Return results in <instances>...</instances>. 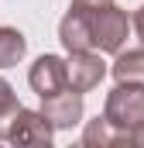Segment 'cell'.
<instances>
[{
    "label": "cell",
    "mask_w": 144,
    "mask_h": 148,
    "mask_svg": "<svg viewBox=\"0 0 144 148\" xmlns=\"http://www.w3.org/2000/svg\"><path fill=\"white\" fill-rule=\"evenodd\" d=\"M103 117L110 121V127H117L127 138V131H134L144 121V86L141 83H117L107 93Z\"/></svg>",
    "instance_id": "6da1fadb"
},
{
    "label": "cell",
    "mask_w": 144,
    "mask_h": 148,
    "mask_svg": "<svg viewBox=\"0 0 144 148\" xmlns=\"http://www.w3.org/2000/svg\"><path fill=\"white\" fill-rule=\"evenodd\" d=\"M89 28H93V48L107 52V55H117L127 41V31H130V17L117 7V3H107L100 10L89 14Z\"/></svg>",
    "instance_id": "7a4b0ae2"
},
{
    "label": "cell",
    "mask_w": 144,
    "mask_h": 148,
    "mask_svg": "<svg viewBox=\"0 0 144 148\" xmlns=\"http://www.w3.org/2000/svg\"><path fill=\"white\" fill-rule=\"evenodd\" d=\"M41 114L48 117V124L55 131H65V127H75L82 121V93L79 90H58L52 97H41Z\"/></svg>",
    "instance_id": "3957f363"
},
{
    "label": "cell",
    "mask_w": 144,
    "mask_h": 148,
    "mask_svg": "<svg viewBox=\"0 0 144 148\" xmlns=\"http://www.w3.org/2000/svg\"><path fill=\"white\" fill-rule=\"evenodd\" d=\"M65 76H69V86L79 93H89L103 83L107 76V62L100 59V52H69V62H65Z\"/></svg>",
    "instance_id": "277c9868"
},
{
    "label": "cell",
    "mask_w": 144,
    "mask_h": 148,
    "mask_svg": "<svg viewBox=\"0 0 144 148\" xmlns=\"http://www.w3.org/2000/svg\"><path fill=\"white\" fill-rule=\"evenodd\" d=\"M28 83H31V90H35L38 97H52V93L65 90L69 86L65 59H58V55H41V59H35V66L28 69Z\"/></svg>",
    "instance_id": "5b68a950"
},
{
    "label": "cell",
    "mask_w": 144,
    "mask_h": 148,
    "mask_svg": "<svg viewBox=\"0 0 144 148\" xmlns=\"http://www.w3.org/2000/svg\"><path fill=\"white\" fill-rule=\"evenodd\" d=\"M52 134H55V127L48 124V117L41 110H24L21 107L7 141H14V145H52Z\"/></svg>",
    "instance_id": "8992f818"
},
{
    "label": "cell",
    "mask_w": 144,
    "mask_h": 148,
    "mask_svg": "<svg viewBox=\"0 0 144 148\" xmlns=\"http://www.w3.org/2000/svg\"><path fill=\"white\" fill-rule=\"evenodd\" d=\"M58 41L65 45V52H89L93 48V28H89V14L69 10L58 24Z\"/></svg>",
    "instance_id": "52a82bcc"
},
{
    "label": "cell",
    "mask_w": 144,
    "mask_h": 148,
    "mask_svg": "<svg viewBox=\"0 0 144 148\" xmlns=\"http://www.w3.org/2000/svg\"><path fill=\"white\" fill-rule=\"evenodd\" d=\"M110 73L117 83H141L144 86V48H130V52H117V62L110 66Z\"/></svg>",
    "instance_id": "ba28073f"
},
{
    "label": "cell",
    "mask_w": 144,
    "mask_h": 148,
    "mask_svg": "<svg viewBox=\"0 0 144 148\" xmlns=\"http://www.w3.org/2000/svg\"><path fill=\"white\" fill-rule=\"evenodd\" d=\"M82 145H86V148H113V145H127V138H124L117 127H110L107 117H96V121L86 124Z\"/></svg>",
    "instance_id": "9c48e42d"
},
{
    "label": "cell",
    "mask_w": 144,
    "mask_h": 148,
    "mask_svg": "<svg viewBox=\"0 0 144 148\" xmlns=\"http://www.w3.org/2000/svg\"><path fill=\"white\" fill-rule=\"evenodd\" d=\"M24 55H28V38L17 28H0V69L17 66Z\"/></svg>",
    "instance_id": "30bf717a"
},
{
    "label": "cell",
    "mask_w": 144,
    "mask_h": 148,
    "mask_svg": "<svg viewBox=\"0 0 144 148\" xmlns=\"http://www.w3.org/2000/svg\"><path fill=\"white\" fill-rule=\"evenodd\" d=\"M17 110H21L17 93H14V86L0 76V141H7V134H10V127H14V121H17Z\"/></svg>",
    "instance_id": "8fae6325"
},
{
    "label": "cell",
    "mask_w": 144,
    "mask_h": 148,
    "mask_svg": "<svg viewBox=\"0 0 144 148\" xmlns=\"http://www.w3.org/2000/svg\"><path fill=\"white\" fill-rule=\"evenodd\" d=\"M113 0H72V10H82V14H93V10H100V7H107Z\"/></svg>",
    "instance_id": "7c38bea8"
},
{
    "label": "cell",
    "mask_w": 144,
    "mask_h": 148,
    "mask_svg": "<svg viewBox=\"0 0 144 148\" xmlns=\"http://www.w3.org/2000/svg\"><path fill=\"white\" fill-rule=\"evenodd\" d=\"M130 28H134V31H137V38L144 41V3L134 10V17H130Z\"/></svg>",
    "instance_id": "4fadbf2b"
},
{
    "label": "cell",
    "mask_w": 144,
    "mask_h": 148,
    "mask_svg": "<svg viewBox=\"0 0 144 148\" xmlns=\"http://www.w3.org/2000/svg\"><path fill=\"white\" fill-rule=\"evenodd\" d=\"M127 145H137V148H144V121L134 127V131H127Z\"/></svg>",
    "instance_id": "5bb4252c"
}]
</instances>
